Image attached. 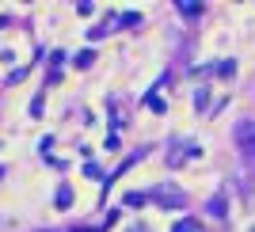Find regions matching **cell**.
Wrapping results in <instances>:
<instances>
[{
	"label": "cell",
	"instance_id": "obj_1",
	"mask_svg": "<svg viewBox=\"0 0 255 232\" xmlns=\"http://www.w3.org/2000/svg\"><path fill=\"white\" fill-rule=\"evenodd\" d=\"M233 137H236V148H240V156H244L248 164H255V122H252V118H240V122H236Z\"/></svg>",
	"mask_w": 255,
	"mask_h": 232
},
{
	"label": "cell",
	"instance_id": "obj_2",
	"mask_svg": "<svg viewBox=\"0 0 255 232\" xmlns=\"http://www.w3.org/2000/svg\"><path fill=\"white\" fill-rule=\"evenodd\" d=\"M149 202H156L160 210H179V206H187V194H183L175 183H164V187H156L149 194Z\"/></svg>",
	"mask_w": 255,
	"mask_h": 232
},
{
	"label": "cell",
	"instance_id": "obj_3",
	"mask_svg": "<svg viewBox=\"0 0 255 232\" xmlns=\"http://www.w3.org/2000/svg\"><path fill=\"white\" fill-rule=\"evenodd\" d=\"M198 152H202V148L194 145V141H175L171 152H168V164H171V168H183V164H187L191 156H198Z\"/></svg>",
	"mask_w": 255,
	"mask_h": 232
},
{
	"label": "cell",
	"instance_id": "obj_4",
	"mask_svg": "<svg viewBox=\"0 0 255 232\" xmlns=\"http://www.w3.org/2000/svg\"><path fill=\"white\" fill-rule=\"evenodd\" d=\"M175 8H179L183 15H202V8H206V4H202V0H179Z\"/></svg>",
	"mask_w": 255,
	"mask_h": 232
},
{
	"label": "cell",
	"instance_id": "obj_5",
	"mask_svg": "<svg viewBox=\"0 0 255 232\" xmlns=\"http://www.w3.org/2000/svg\"><path fill=\"white\" fill-rule=\"evenodd\" d=\"M194 107H198L202 115H210V88H198V92H194Z\"/></svg>",
	"mask_w": 255,
	"mask_h": 232
},
{
	"label": "cell",
	"instance_id": "obj_6",
	"mask_svg": "<svg viewBox=\"0 0 255 232\" xmlns=\"http://www.w3.org/2000/svg\"><path fill=\"white\" fill-rule=\"evenodd\" d=\"M53 206H57V210H69V206H73V190L61 187V190H57V198H53Z\"/></svg>",
	"mask_w": 255,
	"mask_h": 232
},
{
	"label": "cell",
	"instance_id": "obj_7",
	"mask_svg": "<svg viewBox=\"0 0 255 232\" xmlns=\"http://www.w3.org/2000/svg\"><path fill=\"white\" fill-rule=\"evenodd\" d=\"M171 232H206V229H202L198 221H179V225H175Z\"/></svg>",
	"mask_w": 255,
	"mask_h": 232
},
{
	"label": "cell",
	"instance_id": "obj_8",
	"mask_svg": "<svg viewBox=\"0 0 255 232\" xmlns=\"http://www.w3.org/2000/svg\"><path fill=\"white\" fill-rule=\"evenodd\" d=\"M225 210H229V206H225V198H213V202H210V213H213V217H217V213L225 217Z\"/></svg>",
	"mask_w": 255,
	"mask_h": 232
},
{
	"label": "cell",
	"instance_id": "obj_9",
	"mask_svg": "<svg viewBox=\"0 0 255 232\" xmlns=\"http://www.w3.org/2000/svg\"><path fill=\"white\" fill-rule=\"evenodd\" d=\"M149 107H152V111H164V107H168V103H164V99H160V95L152 92V95H149Z\"/></svg>",
	"mask_w": 255,
	"mask_h": 232
},
{
	"label": "cell",
	"instance_id": "obj_10",
	"mask_svg": "<svg viewBox=\"0 0 255 232\" xmlns=\"http://www.w3.org/2000/svg\"><path fill=\"white\" fill-rule=\"evenodd\" d=\"M252 232H255V225H252Z\"/></svg>",
	"mask_w": 255,
	"mask_h": 232
}]
</instances>
